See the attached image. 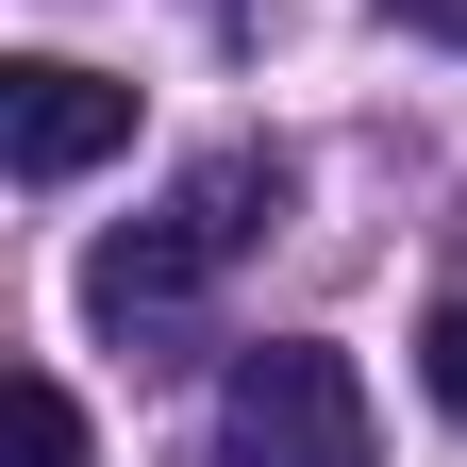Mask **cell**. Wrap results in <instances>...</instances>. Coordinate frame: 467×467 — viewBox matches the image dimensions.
Wrapping results in <instances>:
<instances>
[{
	"label": "cell",
	"instance_id": "1",
	"mask_svg": "<svg viewBox=\"0 0 467 467\" xmlns=\"http://www.w3.org/2000/svg\"><path fill=\"white\" fill-rule=\"evenodd\" d=\"M251 217H284V150H217V167H184V201L134 217V234L84 267V317H100V334H150L167 301H201V284L251 251Z\"/></svg>",
	"mask_w": 467,
	"mask_h": 467
},
{
	"label": "cell",
	"instance_id": "2",
	"mask_svg": "<svg viewBox=\"0 0 467 467\" xmlns=\"http://www.w3.org/2000/svg\"><path fill=\"white\" fill-rule=\"evenodd\" d=\"M217 467H384L350 350H317V334L234 350V384H217Z\"/></svg>",
	"mask_w": 467,
	"mask_h": 467
},
{
	"label": "cell",
	"instance_id": "3",
	"mask_svg": "<svg viewBox=\"0 0 467 467\" xmlns=\"http://www.w3.org/2000/svg\"><path fill=\"white\" fill-rule=\"evenodd\" d=\"M0 150H17V184H84L100 150H134V84L34 50V67H0Z\"/></svg>",
	"mask_w": 467,
	"mask_h": 467
},
{
	"label": "cell",
	"instance_id": "4",
	"mask_svg": "<svg viewBox=\"0 0 467 467\" xmlns=\"http://www.w3.org/2000/svg\"><path fill=\"white\" fill-rule=\"evenodd\" d=\"M17 467H84V400L50 368H17Z\"/></svg>",
	"mask_w": 467,
	"mask_h": 467
},
{
	"label": "cell",
	"instance_id": "5",
	"mask_svg": "<svg viewBox=\"0 0 467 467\" xmlns=\"http://www.w3.org/2000/svg\"><path fill=\"white\" fill-rule=\"evenodd\" d=\"M418 384H434V418H467V301H434V334H418Z\"/></svg>",
	"mask_w": 467,
	"mask_h": 467
},
{
	"label": "cell",
	"instance_id": "6",
	"mask_svg": "<svg viewBox=\"0 0 467 467\" xmlns=\"http://www.w3.org/2000/svg\"><path fill=\"white\" fill-rule=\"evenodd\" d=\"M400 34H451V50H467V0H400Z\"/></svg>",
	"mask_w": 467,
	"mask_h": 467
}]
</instances>
